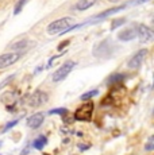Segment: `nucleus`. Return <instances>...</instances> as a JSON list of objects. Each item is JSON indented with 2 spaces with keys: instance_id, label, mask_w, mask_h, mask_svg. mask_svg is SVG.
<instances>
[{
  "instance_id": "0eeeda50",
  "label": "nucleus",
  "mask_w": 154,
  "mask_h": 155,
  "mask_svg": "<svg viewBox=\"0 0 154 155\" xmlns=\"http://www.w3.org/2000/svg\"><path fill=\"white\" fill-rule=\"evenodd\" d=\"M135 31H137V37L141 39V42H145V43L152 42L153 38H154L153 30L150 27H147V26H145V25H139Z\"/></svg>"
},
{
  "instance_id": "9d476101",
  "label": "nucleus",
  "mask_w": 154,
  "mask_h": 155,
  "mask_svg": "<svg viewBox=\"0 0 154 155\" xmlns=\"http://www.w3.org/2000/svg\"><path fill=\"white\" fill-rule=\"evenodd\" d=\"M135 37H137V31H135L134 28H126L118 34L119 41H123V42H130V41H132Z\"/></svg>"
},
{
  "instance_id": "1a4fd4ad",
  "label": "nucleus",
  "mask_w": 154,
  "mask_h": 155,
  "mask_svg": "<svg viewBox=\"0 0 154 155\" xmlns=\"http://www.w3.org/2000/svg\"><path fill=\"white\" fill-rule=\"evenodd\" d=\"M43 120H45V113L38 112L35 115H31L30 117L27 119V126L31 128V130H35V128H39L42 126Z\"/></svg>"
},
{
  "instance_id": "f8f14e48",
  "label": "nucleus",
  "mask_w": 154,
  "mask_h": 155,
  "mask_svg": "<svg viewBox=\"0 0 154 155\" xmlns=\"http://www.w3.org/2000/svg\"><path fill=\"white\" fill-rule=\"evenodd\" d=\"M123 80H124V74L115 73V74H112V76L108 77L107 82H108V85H115V84H119V82H123Z\"/></svg>"
},
{
  "instance_id": "7ed1b4c3",
  "label": "nucleus",
  "mask_w": 154,
  "mask_h": 155,
  "mask_svg": "<svg viewBox=\"0 0 154 155\" xmlns=\"http://www.w3.org/2000/svg\"><path fill=\"white\" fill-rule=\"evenodd\" d=\"M75 66H76V62L75 61L65 62L61 68H58V69L54 71V74H53V81H54V82H61L62 80H65L68 76H69V73L72 71V69Z\"/></svg>"
},
{
  "instance_id": "393cba45",
  "label": "nucleus",
  "mask_w": 154,
  "mask_h": 155,
  "mask_svg": "<svg viewBox=\"0 0 154 155\" xmlns=\"http://www.w3.org/2000/svg\"><path fill=\"white\" fill-rule=\"evenodd\" d=\"M0 146H2V142H0Z\"/></svg>"
},
{
  "instance_id": "412c9836",
  "label": "nucleus",
  "mask_w": 154,
  "mask_h": 155,
  "mask_svg": "<svg viewBox=\"0 0 154 155\" xmlns=\"http://www.w3.org/2000/svg\"><path fill=\"white\" fill-rule=\"evenodd\" d=\"M153 142H154V140H153V138H150V139H149V143H147V144L145 146V148H146V151H152L153 148H154Z\"/></svg>"
},
{
  "instance_id": "9b49d317",
  "label": "nucleus",
  "mask_w": 154,
  "mask_h": 155,
  "mask_svg": "<svg viewBox=\"0 0 154 155\" xmlns=\"http://www.w3.org/2000/svg\"><path fill=\"white\" fill-rule=\"evenodd\" d=\"M96 2L97 0H80L79 3H76L73 8L77 10V11H85V10H88L89 7H92Z\"/></svg>"
},
{
  "instance_id": "5701e85b",
  "label": "nucleus",
  "mask_w": 154,
  "mask_h": 155,
  "mask_svg": "<svg viewBox=\"0 0 154 155\" xmlns=\"http://www.w3.org/2000/svg\"><path fill=\"white\" fill-rule=\"evenodd\" d=\"M79 147H80V148H81V150H82V151H84V150H88V146H84V144L79 146Z\"/></svg>"
},
{
  "instance_id": "f257e3e1",
  "label": "nucleus",
  "mask_w": 154,
  "mask_h": 155,
  "mask_svg": "<svg viewBox=\"0 0 154 155\" xmlns=\"http://www.w3.org/2000/svg\"><path fill=\"white\" fill-rule=\"evenodd\" d=\"M73 25H75L73 18L65 16V18H61V19H57V20H54V22L50 23V25L47 26V32H49L50 35L64 34L66 30L73 27Z\"/></svg>"
},
{
  "instance_id": "dca6fc26",
  "label": "nucleus",
  "mask_w": 154,
  "mask_h": 155,
  "mask_svg": "<svg viewBox=\"0 0 154 155\" xmlns=\"http://www.w3.org/2000/svg\"><path fill=\"white\" fill-rule=\"evenodd\" d=\"M124 23H126V18H116V19L112 20V23H111V30L118 28L119 26L124 25Z\"/></svg>"
},
{
  "instance_id": "6e6552de",
  "label": "nucleus",
  "mask_w": 154,
  "mask_h": 155,
  "mask_svg": "<svg viewBox=\"0 0 154 155\" xmlns=\"http://www.w3.org/2000/svg\"><path fill=\"white\" fill-rule=\"evenodd\" d=\"M124 8H127V5H126V4H123V5H118V7H112V8H109V10H105V11H103L102 14H99V15H96V16H93V20H91V22H88V23H96V22H100V20L105 19L107 16H111V15H114V14L120 12V11L124 10Z\"/></svg>"
},
{
  "instance_id": "a211bd4d",
  "label": "nucleus",
  "mask_w": 154,
  "mask_h": 155,
  "mask_svg": "<svg viewBox=\"0 0 154 155\" xmlns=\"http://www.w3.org/2000/svg\"><path fill=\"white\" fill-rule=\"evenodd\" d=\"M66 113H68L66 108H55L49 111V115H66Z\"/></svg>"
},
{
  "instance_id": "b1692460",
  "label": "nucleus",
  "mask_w": 154,
  "mask_h": 155,
  "mask_svg": "<svg viewBox=\"0 0 154 155\" xmlns=\"http://www.w3.org/2000/svg\"><path fill=\"white\" fill-rule=\"evenodd\" d=\"M109 3H118V2H120V0H108Z\"/></svg>"
},
{
  "instance_id": "ddd939ff",
  "label": "nucleus",
  "mask_w": 154,
  "mask_h": 155,
  "mask_svg": "<svg viewBox=\"0 0 154 155\" xmlns=\"http://www.w3.org/2000/svg\"><path fill=\"white\" fill-rule=\"evenodd\" d=\"M47 143V139H46V136H43V135H41V136H38L37 139H35L34 142H32V146H34L37 150H42L43 147H45V144Z\"/></svg>"
},
{
  "instance_id": "4be33fe9",
  "label": "nucleus",
  "mask_w": 154,
  "mask_h": 155,
  "mask_svg": "<svg viewBox=\"0 0 154 155\" xmlns=\"http://www.w3.org/2000/svg\"><path fill=\"white\" fill-rule=\"evenodd\" d=\"M14 77H15V76H10V77H8V78H5V80H4V81H3V82H2V84H0V88H3V86H4V85H7V84H8V82H10V81H11V80H14Z\"/></svg>"
},
{
  "instance_id": "2eb2a0df",
  "label": "nucleus",
  "mask_w": 154,
  "mask_h": 155,
  "mask_svg": "<svg viewBox=\"0 0 154 155\" xmlns=\"http://www.w3.org/2000/svg\"><path fill=\"white\" fill-rule=\"evenodd\" d=\"M99 93V91L97 89H93V91H89V92H87V93H84V94H81V101H87V100H91L92 97H95L96 94Z\"/></svg>"
},
{
  "instance_id": "aec40b11",
  "label": "nucleus",
  "mask_w": 154,
  "mask_h": 155,
  "mask_svg": "<svg viewBox=\"0 0 154 155\" xmlns=\"http://www.w3.org/2000/svg\"><path fill=\"white\" fill-rule=\"evenodd\" d=\"M146 2H150V0H131L126 5H137V4H142V3H146Z\"/></svg>"
},
{
  "instance_id": "f03ea898",
  "label": "nucleus",
  "mask_w": 154,
  "mask_h": 155,
  "mask_svg": "<svg viewBox=\"0 0 154 155\" xmlns=\"http://www.w3.org/2000/svg\"><path fill=\"white\" fill-rule=\"evenodd\" d=\"M93 113V103H87L80 105L75 112V119L79 121H89Z\"/></svg>"
},
{
  "instance_id": "4468645a",
  "label": "nucleus",
  "mask_w": 154,
  "mask_h": 155,
  "mask_svg": "<svg viewBox=\"0 0 154 155\" xmlns=\"http://www.w3.org/2000/svg\"><path fill=\"white\" fill-rule=\"evenodd\" d=\"M27 45H28L27 39H22V41H19V42L12 45V50H25L26 47H27Z\"/></svg>"
},
{
  "instance_id": "f3484780",
  "label": "nucleus",
  "mask_w": 154,
  "mask_h": 155,
  "mask_svg": "<svg viewBox=\"0 0 154 155\" xmlns=\"http://www.w3.org/2000/svg\"><path fill=\"white\" fill-rule=\"evenodd\" d=\"M26 3H27V0H19V2H18V4L15 5V10H14V14H15V15L19 14L20 11L23 10V7H25Z\"/></svg>"
},
{
  "instance_id": "6ab92c4d",
  "label": "nucleus",
  "mask_w": 154,
  "mask_h": 155,
  "mask_svg": "<svg viewBox=\"0 0 154 155\" xmlns=\"http://www.w3.org/2000/svg\"><path fill=\"white\" fill-rule=\"evenodd\" d=\"M18 121H19V120H14V121H10V123H7V126L3 128V132H7V131L10 130V128H12L14 126H16Z\"/></svg>"
},
{
  "instance_id": "39448f33",
  "label": "nucleus",
  "mask_w": 154,
  "mask_h": 155,
  "mask_svg": "<svg viewBox=\"0 0 154 155\" xmlns=\"http://www.w3.org/2000/svg\"><path fill=\"white\" fill-rule=\"evenodd\" d=\"M49 100V94L43 91H35L28 97V105L30 107H41Z\"/></svg>"
},
{
  "instance_id": "423d86ee",
  "label": "nucleus",
  "mask_w": 154,
  "mask_h": 155,
  "mask_svg": "<svg viewBox=\"0 0 154 155\" xmlns=\"http://www.w3.org/2000/svg\"><path fill=\"white\" fill-rule=\"evenodd\" d=\"M20 53L12 51V53H5V54L0 55V69H5V68L14 65L15 62H18V59L20 58Z\"/></svg>"
},
{
  "instance_id": "20e7f679",
  "label": "nucleus",
  "mask_w": 154,
  "mask_h": 155,
  "mask_svg": "<svg viewBox=\"0 0 154 155\" xmlns=\"http://www.w3.org/2000/svg\"><path fill=\"white\" fill-rule=\"evenodd\" d=\"M146 55H147V49L138 50V51L135 53L131 58H130V61L127 62V66H129L130 69H132V70H138L139 68L142 66V64H143Z\"/></svg>"
}]
</instances>
